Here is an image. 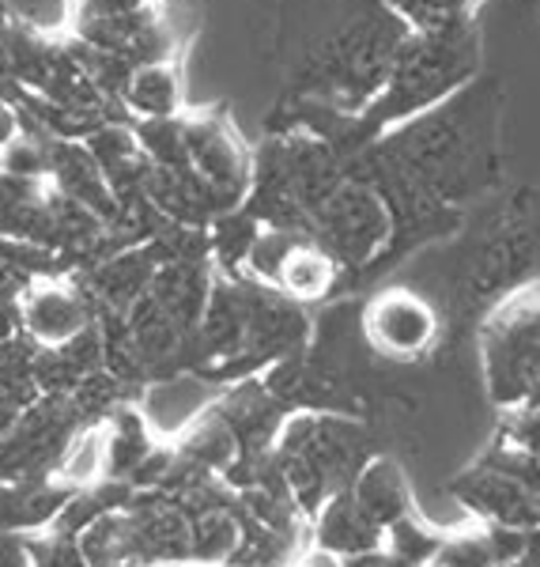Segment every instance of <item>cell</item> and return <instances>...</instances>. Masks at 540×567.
Here are the masks:
<instances>
[{
	"mask_svg": "<svg viewBox=\"0 0 540 567\" xmlns=\"http://www.w3.org/2000/svg\"><path fill=\"white\" fill-rule=\"evenodd\" d=\"M341 265L329 258V250H322L310 235L295 243V250L288 254V261L280 265L277 272V284H272V291H280L283 299H291V303H318V299H325L329 291L341 284Z\"/></svg>",
	"mask_w": 540,
	"mask_h": 567,
	"instance_id": "18",
	"label": "cell"
},
{
	"mask_svg": "<svg viewBox=\"0 0 540 567\" xmlns=\"http://www.w3.org/2000/svg\"><path fill=\"white\" fill-rule=\"evenodd\" d=\"M167 261V250L159 246V239L129 246V250H117L110 258L87 265L84 269V288L91 291L98 307L110 315H129V310L148 296L155 272Z\"/></svg>",
	"mask_w": 540,
	"mask_h": 567,
	"instance_id": "12",
	"label": "cell"
},
{
	"mask_svg": "<svg viewBox=\"0 0 540 567\" xmlns=\"http://www.w3.org/2000/svg\"><path fill=\"white\" fill-rule=\"evenodd\" d=\"M12 20L15 12L0 0V91L12 87Z\"/></svg>",
	"mask_w": 540,
	"mask_h": 567,
	"instance_id": "20",
	"label": "cell"
},
{
	"mask_svg": "<svg viewBox=\"0 0 540 567\" xmlns=\"http://www.w3.org/2000/svg\"><path fill=\"white\" fill-rule=\"evenodd\" d=\"M181 148H186L189 171L227 200V208H242L253 182V152L238 136L224 106H197L178 114Z\"/></svg>",
	"mask_w": 540,
	"mask_h": 567,
	"instance_id": "8",
	"label": "cell"
},
{
	"mask_svg": "<svg viewBox=\"0 0 540 567\" xmlns=\"http://www.w3.org/2000/svg\"><path fill=\"white\" fill-rule=\"evenodd\" d=\"M450 496L472 515V523L502 526V529H537L540 526V499L518 473L491 462L484 454L450 481Z\"/></svg>",
	"mask_w": 540,
	"mask_h": 567,
	"instance_id": "11",
	"label": "cell"
},
{
	"mask_svg": "<svg viewBox=\"0 0 540 567\" xmlns=\"http://www.w3.org/2000/svg\"><path fill=\"white\" fill-rule=\"evenodd\" d=\"M310 526H314L318 553L333 556V560H352V556L390 548V534L378 523H371L367 511L352 499V492L329 499L325 507L314 515V523Z\"/></svg>",
	"mask_w": 540,
	"mask_h": 567,
	"instance_id": "13",
	"label": "cell"
},
{
	"mask_svg": "<svg viewBox=\"0 0 540 567\" xmlns=\"http://www.w3.org/2000/svg\"><path fill=\"white\" fill-rule=\"evenodd\" d=\"M110 481V427L106 424H84L65 443L58 465L50 473V484L69 496L87 488H98Z\"/></svg>",
	"mask_w": 540,
	"mask_h": 567,
	"instance_id": "17",
	"label": "cell"
},
{
	"mask_svg": "<svg viewBox=\"0 0 540 567\" xmlns=\"http://www.w3.org/2000/svg\"><path fill=\"white\" fill-rule=\"evenodd\" d=\"M390 4L412 23V31H432V27H446L472 16V0H390Z\"/></svg>",
	"mask_w": 540,
	"mask_h": 567,
	"instance_id": "19",
	"label": "cell"
},
{
	"mask_svg": "<svg viewBox=\"0 0 540 567\" xmlns=\"http://www.w3.org/2000/svg\"><path fill=\"white\" fill-rule=\"evenodd\" d=\"M457 322L480 329L510 299L540 288V189L502 186L472 208L446 265Z\"/></svg>",
	"mask_w": 540,
	"mask_h": 567,
	"instance_id": "3",
	"label": "cell"
},
{
	"mask_svg": "<svg viewBox=\"0 0 540 567\" xmlns=\"http://www.w3.org/2000/svg\"><path fill=\"white\" fill-rule=\"evenodd\" d=\"M95 307L98 303L84 284L53 272V277H31L23 284L15 315H20V333L34 349H65L98 326Z\"/></svg>",
	"mask_w": 540,
	"mask_h": 567,
	"instance_id": "10",
	"label": "cell"
},
{
	"mask_svg": "<svg viewBox=\"0 0 540 567\" xmlns=\"http://www.w3.org/2000/svg\"><path fill=\"white\" fill-rule=\"evenodd\" d=\"M0 567H34L23 534H0Z\"/></svg>",
	"mask_w": 540,
	"mask_h": 567,
	"instance_id": "22",
	"label": "cell"
},
{
	"mask_svg": "<svg viewBox=\"0 0 540 567\" xmlns=\"http://www.w3.org/2000/svg\"><path fill=\"white\" fill-rule=\"evenodd\" d=\"M65 34L136 69L186 58L194 23L178 0H69Z\"/></svg>",
	"mask_w": 540,
	"mask_h": 567,
	"instance_id": "5",
	"label": "cell"
},
{
	"mask_svg": "<svg viewBox=\"0 0 540 567\" xmlns=\"http://www.w3.org/2000/svg\"><path fill=\"white\" fill-rule=\"evenodd\" d=\"M20 133H23L20 106H15L12 99H8V91H0V155L12 148L15 141H20Z\"/></svg>",
	"mask_w": 540,
	"mask_h": 567,
	"instance_id": "21",
	"label": "cell"
},
{
	"mask_svg": "<svg viewBox=\"0 0 540 567\" xmlns=\"http://www.w3.org/2000/svg\"><path fill=\"white\" fill-rule=\"evenodd\" d=\"M502 125L507 91L496 76H480L352 155V175L378 189L393 216L382 269L424 246L450 243L472 208L507 186Z\"/></svg>",
	"mask_w": 540,
	"mask_h": 567,
	"instance_id": "1",
	"label": "cell"
},
{
	"mask_svg": "<svg viewBox=\"0 0 540 567\" xmlns=\"http://www.w3.org/2000/svg\"><path fill=\"white\" fill-rule=\"evenodd\" d=\"M408 39L412 23L390 0H283L272 27L280 103L360 117Z\"/></svg>",
	"mask_w": 540,
	"mask_h": 567,
	"instance_id": "2",
	"label": "cell"
},
{
	"mask_svg": "<svg viewBox=\"0 0 540 567\" xmlns=\"http://www.w3.org/2000/svg\"><path fill=\"white\" fill-rule=\"evenodd\" d=\"M374 458L363 424L333 413H295L283 420L272 462L295 507L314 518L329 499L344 496Z\"/></svg>",
	"mask_w": 540,
	"mask_h": 567,
	"instance_id": "4",
	"label": "cell"
},
{
	"mask_svg": "<svg viewBox=\"0 0 540 567\" xmlns=\"http://www.w3.org/2000/svg\"><path fill=\"white\" fill-rule=\"evenodd\" d=\"M163 567H197V564H163Z\"/></svg>",
	"mask_w": 540,
	"mask_h": 567,
	"instance_id": "23",
	"label": "cell"
},
{
	"mask_svg": "<svg viewBox=\"0 0 540 567\" xmlns=\"http://www.w3.org/2000/svg\"><path fill=\"white\" fill-rule=\"evenodd\" d=\"M122 106L133 122H170L186 110L181 61H152L136 65L122 87Z\"/></svg>",
	"mask_w": 540,
	"mask_h": 567,
	"instance_id": "14",
	"label": "cell"
},
{
	"mask_svg": "<svg viewBox=\"0 0 540 567\" xmlns=\"http://www.w3.org/2000/svg\"><path fill=\"white\" fill-rule=\"evenodd\" d=\"M347 492H352V499L367 511L371 523H378L386 534H393L401 523H408L412 518L408 481L393 458H378V454H374L371 465L360 473V481H355Z\"/></svg>",
	"mask_w": 540,
	"mask_h": 567,
	"instance_id": "15",
	"label": "cell"
},
{
	"mask_svg": "<svg viewBox=\"0 0 540 567\" xmlns=\"http://www.w3.org/2000/svg\"><path fill=\"white\" fill-rule=\"evenodd\" d=\"M480 363L496 409H540V288L510 299L480 326Z\"/></svg>",
	"mask_w": 540,
	"mask_h": 567,
	"instance_id": "6",
	"label": "cell"
},
{
	"mask_svg": "<svg viewBox=\"0 0 540 567\" xmlns=\"http://www.w3.org/2000/svg\"><path fill=\"white\" fill-rule=\"evenodd\" d=\"M446 333V318L432 299L416 288L393 284L374 291L363 307V337L371 349L393 363H419L427 360Z\"/></svg>",
	"mask_w": 540,
	"mask_h": 567,
	"instance_id": "9",
	"label": "cell"
},
{
	"mask_svg": "<svg viewBox=\"0 0 540 567\" xmlns=\"http://www.w3.org/2000/svg\"><path fill=\"white\" fill-rule=\"evenodd\" d=\"M76 542L87 567H152L148 556H144L141 534H136V518L129 503L98 515Z\"/></svg>",
	"mask_w": 540,
	"mask_h": 567,
	"instance_id": "16",
	"label": "cell"
},
{
	"mask_svg": "<svg viewBox=\"0 0 540 567\" xmlns=\"http://www.w3.org/2000/svg\"><path fill=\"white\" fill-rule=\"evenodd\" d=\"M307 235L322 250H329V258L341 265L344 277L382 272V261H386L393 243V216L378 189L347 175L310 216Z\"/></svg>",
	"mask_w": 540,
	"mask_h": 567,
	"instance_id": "7",
	"label": "cell"
}]
</instances>
